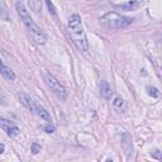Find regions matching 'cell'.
Returning <instances> with one entry per match:
<instances>
[{
  "label": "cell",
  "mask_w": 162,
  "mask_h": 162,
  "mask_svg": "<svg viewBox=\"0 0 162 162\" xmlns=\"http://www.w3.org/2000/svg\"><path fill=\"white\" fill-rule=\"evenodd\" d=\"M15 9H17L18 14H19V17H20V19L23 20L24 26L27 27V29H28L30 37L33 38V41H34L36 43H38V44H44L46 41H47L46 34L43 33V30H42L37 26V24L34 23V20L32 19V17H30V14L28 13V10H27V8L24 7L23 3L17 1V4H15Z\"/></svg>",
  "instance_id": "2"
},
{
  "label": "cell",
  "mask_w": 162,
  "mask_h": 162,
  "mask_svg": "<svg viewBox=\"0 0 162 162\" xmlns=\"http://www.w3.org/2000/svg\"><path fill=\"white\" fill-rule=\"evenodd\" d=\"M43 77H44V81H46V84H47V86L51 89V91L54 95L58 97L60 100H63V102L67 100V91H66L65 86H63L53 75L48 74V72H44Z\"/></svg>",
  "instance_id": "4"
},
{
  "label": "cell",
  "mask_w": 162,
  "mask_h": 162,
  "mask_svg": "<svg viewBox=\"0 0 162 162\" xmlns=\"http://www.w3.org/2000/svg\"><path fill=\"white\" fill-rule=\"evenodd\" d=\"M44 1H46V4H47L48 9H50L51 14L53 15V17H57V13H56V8H54V5H53V3H52V0H44Z\"/></svg>",
  "instance_id": "14"
},
{
  "label": "cell",
  "mask_w": 162,
  "mask_h": 162,
  "mask_svg": "<svg viewBox=\"0 0 162 162\" xmlns=\"http://www.w3.org/2000/svg\"><path fill=\"white\" fill-rule=\"evenodd\" d=\"M41 145L37 142H34V143H32V153L33 155H37L38 152H41Z\"/></svg>",
  "instance_id": "16"
},
{
  "label": "cell",
  "mask_w": 162,
  "mask_h": 162,
  "mask_svg": "<svg viewBox=\"0 0 162 162\" xmlns=\"http://www.w3.org/2000/svg\"><path fill=\"white\" fill-rule=\"evenodd\" d=\"M147 91H148V94H149V95H151V96H153V97H158V96H160V91H158L156 87L147 86Z\"/></svg>",
  "instance_id": "15"
},
{
  "label": "cell",
  "mask_w": 162,
  "mask_h": 162,
  "mask_svg": "<svg viewBox=\"0 0 162 162\" xmlns=\"http://www.w3.org/2000/svg\"><path fill=\"white\" fill-rule=\"evenodd\" d=\"M152 156H153V157H156L157 160H161V158H162V155H161V152L158 151V149H156L155 152H152Z\"/></svg>",
  "instance_id": "18"
},
{
  "label": "cell",
  "mask_w": 162,
  "mask_h": 162,
  "mask_svg": "<svg viewBox=\"0 0 162 162\" xmlns=\"http://www.w3.org/2000/svg\"><path fill=\"white\" fill-rule=\"evenodd\" d=\"M34 113L37 115H39L42 119H44L46 122H51V117H50V114H48V112L46 110V109L43 108L42 105H39V104L37 103V105H36V110Z\"/></svg>",
  "instance_id": "10"
},
{
  "label": "cell",
  "mask_w": 162,
  "mask_h": 162,
  "mask_svg": "<svg viewBox=\"0 0 162 162\" xmlns=\"http://www.w3.org/2000/svg\"><path fill=\"white\" fill-rule=\"evenodd\" d=\"M0 74L4 76V79H7V80H9V81H14L15 80L14 71L11 69H9V67L1 61V58H0Z\"/></svg>",
  "instance_id": "7"
},
{
  "label": "cell",
  "mask_w": 162,
  "mask_h": 162,
  "mask_svg": "<svg viewBox=\"0 0 162 162\" xmlns=\"http://www.w3.org/2000/svg\"><path fill=\"white\" fill-rule=\"evenodd\" d=\"M113 105H114V108H117V109H123V106H124V102H123V99H120V97H114V102H113Z\"/></svg>",
  "instance_id": "13"
},
{
  "label": "cell",
  "mask_w": 162,
  "mask_h": 162,
  "mask_svg": "<svg viewBox=\"0 0 162 162\" xmlns=\"http://www.w3.org/2000/svg\"><path fill=\"white\" fill-rule=\"evenodd\" d=\"M20 102H22V104H23L24 106H26L27 109H28V110H30V112L34 113L37 103H36L30 96H28L27 94H20Z\"/></svg>",
  "instance_id": "8"
},
{
  "label": "cell",
  "mask_w": 162,
  "mask_h": 162,
  "mask_svg": "<svg viewBox=\"0 0 162 162\" xmlns=\"http://www.w3.org/2000/svg\"><path fill=\"white\" fill-rule=\"evenodd\" d=\"M0 127H1L3 130L7 132V134L8 136H10V137H15V136H18V134L20 133L19 128H18L13 122L8 120V119H5V118H0Z\"/></svg>",
  "instance_id": "6"
},
{
  "label": "cell",
  "mask_w": 162,
  "mask_h": 162,
  "mask_svg": "<svg viewBox=\"0 0 162 162\" xmlns=\"http://www.w3.org/2000/svg\"><path fill=\"white\" fill-rule=\"evenodd\" d=\"M99 89H100V94H102V96L104 97V99H110L112 97L113 91H112V87H110V85H109L108 81L103 80L99 85Z\"/></svg>",
  "instance_id": "9"
},
{
  "label": "cell",
  "mask_w": 162,
  "mask_h": 162,
  "mask_svg": "<svg viewBox=\"0 0 162 162\" xmlns=\"http://www.w3.org/2000/svg\"><path fill=\"white\" fill-rule=\"evenodd\" d=\"M0 104L1 105H7V99H5V96L3 94H0Z\"/></svg>",
  "instance_id": "19"
},
{
  "label": "cell",
  "mask_w": 162,
  "mask_h": 162,
  "mask_svg": "<svg viewBox=\"0 0 162 162\" xmlns=\"http://www.w3.org/2000/svg\"><path fill=\"white\" fill-rule=\"evenodd\" d=\"M114 8L122 9V10L132 11L142 8L147 3V0H109Z\"/></svg>",
  "instance_id": "5"
},
{
  "label": "cell",
  "mask_w": 162,
  "mask_h": 162,
  "mask_svg": "<svg viewBox=\"0 0 162 162\" xmlns=\"http://www.w3.org/2000/svg\"><path fill=\"white\" fill-rule=\"evenodd\" d=\"M43 129H44V132H47V133H53L54 132V127L51 124V122H48V124L44 125Z\"/></svg>",
  "instance_id": "17"
},
{
  "label": "cell",
  "mask_w": 162,
  "mask_h": 162,
  "mask_svg": "<svg viewBox=\"0 0 162 162\" xmlns=\"http://www.w3.org/2000/svg\"><path fill=\"white\" fill-rule=\"evenodd\" d=\"M0 19L4 22H9L10 20V15H9V10L4 1H0Z\"/></svg>",
  "instance_id": "11"
},
{
  "label": "cell",
  "mask_w": 162,
  "mask_h": 162,
  "mask_svg": "<svg viewBox=\"0 0 162 162\" xmlns=\"http://www.w3.org/2000/svg\"><path fill=\"white\" fill-rule=\"evenodd\" d=\"M132 20H133L132 18L123 17V15L115 13V11H109V13L104 14L103 17L100 18V23L109 29L125 28V27H128L130 23H132Z\"/></svg>",
  "instance_id": "3"
},
{
  "label": "cell",
  "mask_w": 162,
  "mask_h": 162,
  "mask_svg": "<svg viewBox=\"0 0 162 162\" xmlns=\"http://www.w3.org/2000/svg\"><path fill=\"white\" fill-rule=\"evenodd\" d=\"M125 139L127 140H122V147L125 151V153L129 156L133 152V147H132V142H130V138L128 134H125Z\"/></svg>",
  "instance_id": "12"
},
{
  "label": "cell",
  "mask_w": 162,
  "mask_h": 162,
  "mask_svg": "<svg viewBox=\"0 0 162 162\" xmlns=\"http://www.w3.org/2000/svg\"><path fill=\"white\" fill-rule=\"evenodd\" d=\"M3 152H4V145H3V143H0V155H1Z\"/></svg>",
  "instance_id": "20"
},
{
  "label": "cell",
  "mask_w": 162,
  "mask_h": 162,
  "mask_svg": "<svg viewBox=\"0 0 162 162\" xmlns=\"http://www.w3.org/2000/svg\"><path fill=\"white\" fill-rule=\"evenodd\" d=\"M67 30H69V34L71 37L72 42H74V44L76 46V48L81 52L87 51V38L86 34H85L84 27H82L81 18L77 14H74L70 17L69 23H67Z\"/></svg>",
  "instance_id": "1"
}]
</instances>
